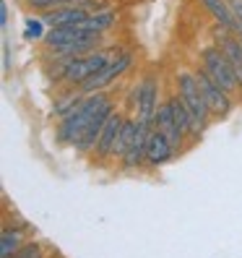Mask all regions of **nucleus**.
<instances>
[{
  "label": "nucleus",
  "instance_id": "23",
  "mask_svg": "<svg viewBox=\"0 0 242 258\" xmlns=\"http://www.w3.org/2000/svg\"><path fill=\"white\" fill-rule=\"evenodd\" d=\"M237 34H239V39H242V29H237Z\"/></svg>",
  "mask_w": 242,
  "mask_h": 258
},
{
  "label": "nucleus",
  "instance_id": "20",
  "mask_svg": "<svg viewBox=\"0 0 242 258\" xmlns=\"http://www.w3.org/2000/svg\"><path fill=\"white\" fill-rule=\"evenodd\" d=\"M81 0H26V6L32 11H42V13H50V11H57V8H68V6H75Z\"/></svg>",
  "mask_w": 242,
  "mask_h": 258
},
{
  "label": "nucleus",
  "instance_id": "4",
  "mask_svg": "<svg viewBox=\"0 0 242 258\" xmlns=\"http://www.w3.org/2000/svg\"><path fill=\"white\" fill-rule=\"evenodd\" d=\"M151 131L154 128L143 125L138 117H125L120 149H117V159L123 162L125 170H138L141 164H146V146H148Z\"/></svg>",
  "mask_w": 242,
  "mask_h": 258
},
{
  "label": "nucleus",
  "instance_id": "15",
  "mask_svg": "<svg viewBox=\"0 0 242 258\" xmlns=\"http://www.w3.org/2000/svg\"><path fill=\"white\" fill-rule=\"evenodd\" d=\"M198 3L203 6V11L208 13V16L216 21V26H224V29H229V32H237V19L232 13L229 0H198Z\"/></svg>",
  "mask_w": 242,
  "mask_h": 258
},
{
  "label": "nucleus",
  "instance_id": "21",
  "mask_svg": "<svg viewBox=\"0 0 242 258\" xmlns=\"http://www.w3.org/2000/svg\"><path fill=\"white\" fill-rule=\"evenodd\" d=\"M13 258H44V250H42L39 242H26Z\"/></svg>",
  "mask_w": 242,
  "mask_h": 258
},
{
  "label": "nucleus",
  "instance_id": "5",
  "mask_svg": "<svg viewBox=\"0 0 242 258\" xmlns=\"http://www.w3.org/2000/svg\"><path fill=\"white\" fill-rule=\"evenodd\" d=\"M198 57H201V68L224 89L226 94H229V97L242 94V86H239V81H237V73H234L232 63L226 60V55L221 52L219 44H214V42L206 44Z\"/></svg>",
  "mask_w": 242,
  "mask_h": 258
},
{
  "label": "nucleus",
  "instance_id": "6",
  "mask_svg": "<svg viewBox=\"0 0 242 258\" xmlns=\"http://www.w3.org/2000/svg\"><path fill=\"white\" fill-rule=\"evenodd\" d=\"M110 60H112L110 52H104V50H94V52L81 55V57H65L63 66H60V84L81 86L92 76H97Z\"/></svg>",
  "mask_w": 242,
  "mask_h": 258
},
{
  "label": "nucleus",
  "instance_id": "8",
  "mask_svg": "<svg viewBox=\"0 0 242 258\" xmlns=\"http://www.w3.org/2000/svg\"><path fill=\"white\" fill-rule=\"evenodd\" d=\"M195 79H198L201 94H203V99H206V104H208L211 115H214V120H224V117H229V115H232V110H234V97L226 94L224 89H221L214 79H211V76H208L203 68L195 71Z\"/></svg>",
  "mask_w": 242,
  "mask_h": 258
},
{
  "label": "nucleus",
  "instance_id": "11",
  "mask_svg": "<svg viewBox=\"0 0 242 258\" xmlns=\"http://www.w3.org/2000/svg\"><path fill=\"white\" fill-rule=\"evenodd\" d=\"M214 44H219L221 52L226 55V60L232 63L234 73H237V81L242 86V39L237 32H229L224 26H214Z\"/></svg>",
  "mask_w": 242,
  "mask_h": 258
},
{
  "label": "nucleus",
  "instance_id": "16",
  "mask_svg": "<svg viewBox=\"0 0 242 258\" xmlns=\"http://www.w3.org/2000/svg\"><path fill=\"white\" fill-rule=\"evenodd\" d=\"M26 245V232H24V224L19 227H3V235H0V258H13L21 248Z\"/></svg>",
  "mask_w": 242,
  "mask_h": 258
},
{
  "label": "nucleus",
  "instance_id": "1",
  "mask_svg": "<svg viewBox=\"0 0 242 258\" xmlns=\"http://www.w3.org/2000/svg\"><path fill=\"white\" fill-rule=\"evenodd\" d=\"M110 102H112V97H110L107 92L86 94L84 102L78 104V110L70 112L65 120H60L57 133H55L57 144H63V146H75V144H78V139L86 133V128L92 125V120H94L104 107H107Z\"/></svg>",
  "mask_w": 242,
  "mask_h": 258
},
{
  "label": "nucleus",
  "instance_id": "13",
  "mask_svg": "<svg viewBox=\"0 0 242 258\" xmlns=\"http://www.w3.org/2000/svg\"><path fill=\"white\" fill-rule=\"evenodd\" d=\"M154 128L156 131H162L167 139L172 141V146L177 149V154L185 149V136L180 133V128H177V123H175V117H172V110H170V102L164 99L162 104H159V110H156V117H154Z\"/></svg>",
  "mask_w": 242,
  "mask_h": 258
},
{
  "label": "nucleus",
  "instance_id": "3",
  "mask_svg": "<svg viewBox=\"0 0 242 258\" xmlns=\"http://www.w3.org/2000/svg\"><path fill=\"white\" fill-rule=\"evenodd\" d=\"M175 92L177 97L185 102V107L190 110L193 115V125H195V141L203 136V131L208 128V123L214 120L211 115L208 104L201 94V86H198V79H195V71H188V68H177L175 73Z\"/></svg>",
  "mask_w": 242,
  "mask_h": 258
},
{
  "label": "nucleus",
  "instance_id": "12",
  "mask_svg": "<svg viewBox=\"0 0 242 258\" xmlns=\"http://www.w3.org/2000/svg\"><path fill=\"white\" fill-rule=\"evenodd\" d=\"M175 154H177V149L172 146V141L164 136L162 131H151V136H148V146H146V164H151V167H162V164H167V162H172L175 159Z\"/></svg>",
  "mask_w": 242,
  "mask_h": 258
},
{
  "label": "nucleus",
  "instance_id": "9",
  "mask_svg": "<svg viewBox=\"0 0 242 258\" xmlns=\"http://www.w3.org/2000/svg\"><path fill=\"white\" fill-rule=\"evenodd\" d=\"M125 117L120 110L112 112V117L104 123L102 133H99V139H97V146H94V159L99 164L104 162H110V159H117V149H120V136H123V125H125Z\"/></svg>",
  "mask_w": 242,
  "mask_h": 258
},
{
  "label": "nucleus",
  "instance_id": "19",
  "mask_svg": "<svg viewBox=\"0 0 242 258\" xmlns=\"http://www.w3.org/2000/svg\"><path fill=\"white\" fill-rule=\"evenodd\" d=\"M47 32H50V26L44 24V19H42V16H29V19H26V26H24V37H26L29 42L44 39V37H47Z\"/></svg>",
  "mask_w": 242,
  "mask_h": 258
},
{
  "label": "nucleus",
  "instance_id": "14",
  "mask_svg": "<svg viewBox=\"0 0 242 258\" xmlns=\"http://www.w3.org/2000/svg\"><path fill=\"white\" fill-rule=\"evenodd\" d=\"M112 112H115V102H110L107 107H104L94 120H92V125L86 128V133L78 139V144H75L73 149L75 151H94V146H97V139H99V133H102V128H104V123L112 117Z\"/></svg>",
  "mask_w": 242,
  "mask_h": 258
},
{
  "label": "nucleus",
  "instance_id": "17",
  "mask_svg": "<svg viewBox=\"0 0 242 258\" xmlns=\"http://www.w3.org/2000/svg\"><path fill=\"white\" fill-rule=\"evenodd\" d=\"M115 21H117V13L115 11H110V8H97L92 16L86 19V29L89 32H97V34H104V32H110V29L115 26Z\"/></svg>",
  "mask_w": 242,
  "mask_h": 258
},
{
  "label": "nucleus",
  "instance_id": "10",
  "mask_svg": "<svg viewBox=\"0 0 242 258\" xmlns=\"http://www.w3.org/2000/svg\"><path fill=\"white\" fill-rule=\"evenodd\" d=\"M130 66H133V55H130V52H120V55L112 57L110 63L104 66L97 76H92V79H89L86 84H81V86H78V92H81V94H97V92H104V89H107L115 79H120V76H123Z\"/></svg>",
  "mask_w": 242,
  "mask_h": 258
},
{
  "label": "nucleus",
  "instance_id": "2",
  "mask_svg": "<svg viewBox=\"0 0 242 258\" xmlns=\"http://www.w3.org/2000/svg\"><path fill=\"white\" fill-rule=\"evenodd\" d=\"M44 44L63 57H81L94 52L102 44V34L89 32L86 26H60V29H50L47 37H44Z\"/></svg>",
  "mask_w": 242,
  "mask_h": 258
},
{
  "label": "nucleus",
  "instance_id": "18",
  "mask_svg": "<svg viewBox=\"0 0 242 258\" xmlns=\"http://www.w3.org/2000/svg\"><path fill=\"white\" fill-rule=\"evenodd\" d=\"M84 97H86V94L73 92V94H68V97H63V99H57V102H55V107H52V115L60 117V120H65L70 112L78 110V104L84 102Z\"/></svg>",
  "mask_w": 242,
  "mask_h": 258
},
{
  "label": "nucleus",
  "instance_id": "7",
  "mask_svg": "<svg viewBox=\"0 0 242 258\" xmlns=\"http://www.w3.org/2000/svg\"><path fill=\"white\" fill-rule=\"evenodd\" d=\"M133 99H135V117H138L143 125L154 128V117H156V110H159V79L154 73L143 76L138 81V86H135V92H133Z\"/></svg>",
  "mask_w": 242,
  "mask_h": 258
},
{
  "label": "nucleus",
  "instance_id": "22",
  "mask_svg": "<svg viewBox=\"0 0 242 258\" xmlns=\"http://www.w3.org/2000/svg\"><path fill=\"white\" fill-rule=\"evenodd\" d=\"M0 24L8 26V6L6 3H0Z\"/></svg>",
  "mask_w": 242,
  "mask_h": 258
}]
</instances>
